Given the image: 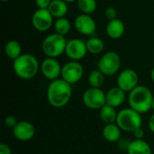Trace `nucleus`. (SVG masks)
<instances>
[{
	"label": "nucleus",
	"mask_w": 154,
	"mask_h": 154,
	"mask_svg": "<svg viewBox=\"0 0 154 154\" xmlns=\"http://www.w3.org/2000/svg\"><path fill=\"white\" fill-rule=\"evenodd\" d=\"M121 68V58L116 51H107L105 53L97 62V69H99L105 76L116 75Z\"/></svg>",
	"instance_id": "obj_6"
},
{
	"label": "nucleus",
	"mask_w": 154,
	"mask_h": 154,
	"mask_svg": "<svg viewBox=\"0 0 154 154\" xmlns=\"http://www.w3.org/2000/svg\"><path fill=\"white\" fill-rule=\"evenodd\" d=\"M74 27L78 32L91 36L97 31V23L90 14H81L78 15L74 21Z\"/></svg>",
	"instance_id": "obj_13"
},
{
	"label": "nucleus",
	"mask_w": 154,
	"mask_h": 154,
	"mask_svg": "<svg viewBox=\"0 0 154 154\" xmlns=\"http://www.w3.org/2000/svg\"><path fill=\"white\" fill-rule=\"evenodd\" d=\"M87 48H88V51L91 54H95L97 55L99 53H101L104 49H105V43L104 42L98 38V37H91L89 38L87 42Z\"/></svg>",
	"instance_id": "obj_22"
},
{
	"label": "nucleus",
	"mask_w": 154,
	"mask_h": 154,
	"mask_svg": "<svg viewBox=\"0 0 154 154\" xmlns=\"http://www.w3.org/2000/svg\"><path fill=\"white\" fill-rule=\"evenodd\" d=\"M53 18L48 9H37L32 16V23L38 32H47L54 24Z\"/></svg>",
	"instance_id": "obj_11"
},
{
	"label": "nucleus",
	"mask_w": 154,
	"mask_h": 154,
	"mask_svg": "<svg viewBox=\"0 0 154 154\" xmlns=\"http://www.w3.org/2000/svg\"><path fill=\"white\" fill-rule=\"evenodd\" d=\"M116 124L122 131L133 133L137 128L143 126L142 114L131 107L124 108L118 112Z\"/></svg>",
	"instance_id": "obj_5"
},
{
	"label": "nucleus",
	"mask_w": 154,
	"mask_h": 154,
	"mask_svg": "<svg viewBox=\"0 0 154 154\" xmlns=\"http://www.w3.org/2000/svg\"><path fill=\"white\" fill-rule=\"evenodd\" d=\"M116 83L117 87L120 88L122 90L126 93H130L133 89L139 86V75L134 69H125L117 76Z\"/></svg>",
	"instance_id": "obj_9"
},
{
	"label": "nucleus",
	"mask_w": 154,
	"mask_h": 154,
	"mask_svg": "<svg viewBox=\"0 0 154 154\" xmlns=\"http://www.w3.org/2000/svg\"><path fill=\"white\" fill-rule=\"evenodd\" d=\"M2 2H7V1H9V0H1Z\"/></svg>",
	"instance_id": "obj_35"
},
{
	"label": "nucleus",
	"mask_w": 154,
	"mask_h": 154,
	"mask_svg": "<svg viewBox=\"0 0 154 154\" xmlns=\"http://www.w3.org/2000/svg\"><path fill=\"white\" fill-rule=\"evenodd\" d=\"M153 95L145 86H137L128 96V103L131 108L140 114L148 113L152 106Z\"/></svg>",
	"instance_id": "obj_3"
},
{
	"label": "nucleus",
	"mask_w": 154,
	"mask_h": 154,
	"mask_svg": "<svg viewBox=\"0 0 154 154\" xmlns=\"http://www.w3.org/2000/svg\"><path fill=\"white\" fill-rule=\"evenodd\" d=\"M4 123H5V125L6 127L13 129L17 125L18 121L16 120V117L15 116H7L5 117Z\"/></svg>",
	"instance_id": "obj_26"
},
{
	"label": "nucleus",
	"mask_w": 154,
	"mask_h": 154,
	"mask_svg": "<svg viewBox=\"0 0 154 154\" xmlns=\"http://www.w3.org/2000/svg\"><path fill=\"white\" fill-rule=\"evenodd\" d=\"M152 109L154 110V96H153V98H152Z\"/></svg>",
	"instance_id": "obj_34"
},
{
	"label": "nucleus",
	"mask_w": 154,
	"mask_h": 154,
	"mask_svg": "<svg viewBox=\"0 0 154 154\" xmlns=\"http://www.w3.org/2000/svg\"><path fill=\"white\" fill-rule=\"evenodd\" d=\"M88 80L91 88H101L105 82V75L99 69H94L89 73Z\"/></svg>",
	"instance_id": "obj_24"
},
{
	"label": "nucleus",
	"mask_w": 154,
	"mask_h": 154,
	"mask_svg": "<svg viewBox=\"0 0 154 154\" xmlns=\"http://www.w3.org/2000/svg\"><path fill=\"white\" fill-rule=\"evenodd\" d=\"M67 42L68 41L65 39V36L60 35L57 32L51 33L45 37V39L42 41V52L48 58L57 59L58 57L65 53Z\"/></svg>",
	"instance_id": "obj_4"
},
{
	"label": "nucleus",
	"mask_w": 154,
	"mask_h": 154,
	"mask_svg": "<svg viewBox=\"0 0 154 154\" xmlns=\"http://www.w3.org/2000/svg\"><path fill=\"white\" fill-rule=\"evenodd\" d=\"M133 134H134L135 139H137V140H143L144 135H145V132H144V130L143 129V126H142V127H139L136 130H134L133 132Z\"/></svg>",
	"instance_id": "obj_29"
},
{
	"label": "nucleus",
	"mask_w": 154,
	"mask_h": 154,
	"mask_svg": "<svg viewBox=\"0 0 154 154\" xmlns=\"http://www.w3.org/2000/svg\"><path fill=\"white\" fill-rule=\"evenodd\" d=\"M117 115H118V112H116V107H113L109 105H105L99 110L100 118L106 125L116 123Z\"/></svg>",
	"instance_id": "obj_21"
},
{
	"label": "nucleus",
	"mask_w": 154,
	"mask_h": 154,
	"mask_svg": "<svg viewBox=\"0 0 154 154\" xmlns=\"http://www.w3.org/2000/svg\"><path fill=\"white\" fill-rule=\"evenodd\" d=\"M148 126H149V129L152 131V133L154 134V113L151 116V117L148 121Z\"/></svg>",
	"instance_id": "obj_31"
},
{
	"label": "nucleus",
	"mask_w": 154,
	"mask_h": 154,
	"mask_svg": "<svg viewBox=\"0 0 154 154\" xmlns=\"http://www.w3.org/2000/svg\"><path fill=\"white\" fill-rule=\"evenodd\" d=\"M125 23H123V21H121L118 18L109 21L106 28V32L108 37L114 40L121 38L125 33Z\"/></svg>",
	"instance_id": "obj_16"
},
{
	"label": "nucleus",
	"mask_w": 154,
	"mask_h": 154,
	"mask_svg": "<svg viewBox=\"0 0 154 154\" xmlns=\"http://www.w3.org/2000/svg\"><path fill=\"white\" fill-rule=\"evenodd\" d=\"M53 25H54L55 32H57L60 35H63V36L68 34L71 29L70 21L66 17H61V18L56 19Z\"/></svg>",
	"instance_id": "obj_23"
},
{
	"label": "nucleus",
	"mask_w": 154,
	"mask_h": 154,
	"mask_svg": "<svg viewBox=\"0 0 154 154\" xmlns=\"http://www.w3.org/2000/svg\"><path fill=\"white\" fill-rule=\"evenodd\" d=\"M12 130L14 138L20 142H28L32 140L36 133L34 125L28 121H19Z\"/></svg>",
	"instance_id": "obj_14"
},
{
	"label": "nucleus",
	"mask_w": 154,
	"mask_h": 154,
	"mask_svg": "<svg viewBox=\"0 0 154 154\" xmlns=\"http://www.w3.org/2000/svg\"><path fill=\"white\" fill-rule=\"evenodd\" d=\"M0 154H12V150L10 146L6 143H0Z\"/></svg>",
	"instance_id": "obj_30"
},
{
	"label": "nucleus",
	"mask_w": 154,
	"mask_h": 154,
	"mask_svg": "<svg viewBox=\"0 0 154 154\" xmlns=\"http://www.w3.org/2000/svg\"><path fill=\"white\" fill-rule=\"evenodd\" d=\"M78 8L82 12V14H90L97 10V3L96 0H78Z\"/></svg>",
	"instance_id": "obj_25"
},
{
	"label": "nucleus",
	"mask_w": 154,
	"mask_h": 154,
	"mask_svg": "<svg viewBox=\"0 0 154 154\" xmlns=\"http://www.w3.org/2000/svg\"><path fill=\"white\" fill-rule=\"evenodd\" d=\"M61 69L60 62L55 58H46L44 59L40 67V70L44 78L52 81L60 79L61 75Z\"/></svg>",
	"instance_id": "obj_12"
},
{
	"label": "nucleus",
	"mask_w": 154,
	"mask_h": 154,
	"mask_svg": "<svg viewBox=\"0 0 154 154\" xmlns=\"http://www.w3.org/2000/svg\"><path fill=\"white\" fill-rule=\"evenodd\" d=\"M41 64L35 56L29 53H23L13 62V69L16 76L22 79H33L40 70Z\"/></svg>",
	"instance_id": "obj_2"
},
{
	"label": "nucleus",
	"mask_w": 154,
	"mask_h": 154,
	"mask_svg": "<svg viewBox=\"0 0 154 154\" xmlns=\"http://www.w3.org/2000/svg\"><path fill=\"white\" fill-rule=\"evenodd\" d=\"M82 102L84 106L92 110H100L106 105V93L101 88H89L84 91L82 95Z\"/></svg>",
	"instance_id": "obj_7"
},
{
	"label": "nucleus",
	"mask_w": 154,
	"mask_h": 154,
	"mask_svg": "<svg viewBox=\"0 0 154 154\" xmlns=\"http://www.w3.org/2000/svg\"><path fill=\"white\" fill-rule=\"evenodd\" d=\"M71 86L72 85L62 79L51 81L46 91L48 103L54 108H62L66 106L72 97Z\"/></svg>",
	"instance_id": "obj_1"
},
{
	"label": "nucleus",
	"mask_w": 154,
	"mask_h": 154,
	"mask_svg": "<svg viewBox=\"0 0 154 154\" xmlns=\"http://www.w3.org/2000/svg\"><path fill=\"white\" fill-rule=\"evenodd\" d=\"M68 3L64 0H52L48 10L52 14V16L56 19L65 17V15L68 14L69 7Z\"/></svg>",
	"instance_id": "obj_19"
},
{
	"label": "nucleus",
	"mask_w": 154,
	"mask_h": 154,
	"mask_svg": "<svg viewBox=\"0 0 154 154\" xmlns=\"http://www.w3.org/2000/svg\"><path fill=\"white\" fill-rule=\"evenodd\" d=\"M64 1L67 3H73V2H77L78 0H64Z\"/></svg>",
	"instance_id": "obj_33"
},
{
	"label": "nucleus",
	"mask_w": 154,
	"mask_h": 154,
	"mask_svg": "<svg viewBox=\"0 0 154 154\" xmlns=\"http://www.w3.org/2000/svg\"><path fill=\"white\" fill-rule=\"evenodd\" d=\"M84 75V68L79 61L70 60L64 64L61 69L60 79L70 85L79 82Z\"/></svg>",
	"instance_id": "obj_8"
},
{
	"label": "nucleus",
	"mask_w": 154,
	"mask_h": 154,
	"mask_svg": "<svg viewBox=\"0 0 154 154\" xmlns=\"http://www.w3.org/2000/svg\"><path fill=\"white\" fill-rule=\"evenodd\" d=\"M121 128L117 125L116 123L115 124H108L103 127L102 134L104 139L108 143H118L121 139Z\"/></svg>",
	"instance_id": "obj_17"
},
{
	"label": "nucleus",
	"mask_w": 154,
	"mask_h": 154,
	"mask_svg": "<svg viewBox=\"0 0 154 154\" xmlns=\"http://www.w3.org/2000/svg\"><path fill=\"white\" fill-rule=\"evenodd\" d=\"M151 79H152V80L154 82V67L153 69H152V71H151Z\"/></svg>",
	"instance_id": "obj_32"
},
{
	"label": "nucleus",
	"mask_w": 154,
	"mask_h": 154,
	"mask_svg": "<svg viewBox=\"0 0 154 154\" xmlns=\"http://www.w3.org/2000/svg\"><path fill=\"white\" fill-rule=\"evenodd\" d=\"M5 53L6 57H8L13 61L20 57L22 53V46L21 44L15 40L8 41L5 45Z\"/></svg>",
	"instance_id": "obj_20"
},
{
	"label": "nucleus",
	"mask_w": 154,
	"mask_h": 154,
	"mask_svg": "<svg viewBox=\"0 0 154 154\" xmlns=\"http://www.w3.org/2000/svg\"><path fill=\"white\" fill-rule=\"evenodd\" d=\"M125 93L124 90H122L120 88L114 87L111 88L106 93V105H109L113 107H118L120 106L125 100Z\"/></svg>",
	"instance_id": "obj_15"
},
{
	"label": "nucleus",
	"mask_w": 154,
	"mask_h": 154,
	"mask_svg": "<svg viewBox=\"0 0 154 154\" xmlns=\"http://www.w3.org/2000/svg\"><path fill=\"white\" fill-rule=\"evenodd\" d=\"M127 154H152V150L150 144L144 140L131 141L126 150Z\"/></svg>",
	"instance_id": "obj_18"
},
{
	"label": "nucleus",
	"mask_w": 154,
	"mask_h": 154,
	"mask_svg": "<svg viewBox=\"0 0 154 154\" xmlns=\"http://www.w3.org/2000/svg\"><path fill=\"white\" fill-rule=\"evenodd\" d=\"M88 52L87 43L83 40L75 38L67 42L65 54L71 60L79 61L84 59Z\"/></svg>",
	"instance_id": "obj_10"
},
{
	"label": "nucleus",
	"mask_w": 154,
	"mask_h": 154,
	"mask_svg": "<svg viewBox=\"0 0 154 154\" xmlns=\"http://www.w3.org/2000/svg\"><path fill=\"white\" fill-rule=\"evenodd\" d=\"M52 0H35L38 9H48Z\"/></svg>",
	"instance_id": "obj_28"
},
{
	"label": "nucleus",
	"mask_w": 154,
	"mask_h": 154,
	"mask_svg": "<svg viewBox=\"0 0 154 154\" xmlns=\"http://www.w3.org/2000/svg\"><path fill=\"white\" fill-rule=\"evenodd\" d=\"M105 15L106 17V19H108L109 21H112L114 19H116V15H117V12L116 10V8L110 6L107 7L105 11Z\"/></svg>",
	"instance_id": "obj_27"
}]
</instances>
